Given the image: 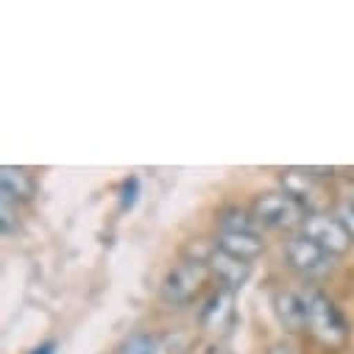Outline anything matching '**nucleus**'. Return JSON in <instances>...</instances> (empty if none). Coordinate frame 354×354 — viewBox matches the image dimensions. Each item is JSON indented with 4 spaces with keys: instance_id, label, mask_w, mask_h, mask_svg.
Instances as JSON below:
<instances>
[{
    "instance_id": "obj_1",
    "label": "nucleus",
    "mask_w": 354,
    "mask_h": 354,
    "mask_svg": "<svg viewBox=\"0 0 354 354\" xmlns=\"http://www.w3.org/2000/svg\"><path fill=\"white\" fill-rule=\"evenodd\" d=\"M304 299H307V329L313 332V337L321 340L324 346H343L348 337V324L343 313L335 307V301L318 290H304Z\"/></svg>"
},
{
    "instance_id": "obj_11",
    "label": "nucleus",
    "mask_w": 354,
    "mask_h": 354,
    "mask_svg": "<svg viewBox=\"0 0 354 354\" xmlns=\"http://www.w3.org/2000/svg\"><path fill=\"white\" fill-rule=\"evenodd\" d=\"M221 232H254V215L232 207L221 215Z\"/></svg>"
},
{
    "instance_id": "obj_17",
    "label": "nucleus",
    "mask_w": 354,
    "mask_h": 354,
    "mask_svg": "<svg viewBox=\"0 0 354 354\" xmlns=\"http://www.w3.org/2000/svg\"><path fill=\"white\" fill-rule=\"evenodd\" d=\"M207 354H232V351H229L226 346H209V348H207Z\"/></svg>"
},
{
    "instance_id": "obj_5",
    "label": "nucleus",
    "mask_w": 354,
    "mask_h": 354,
    "mask_svg": "<svg viewBox=\"0 0 354 354\" xmlns=\"http://www.w3.org/2000/svg\"><path fill=\"white\" fill-rule=\"evenodd\" d=\"M285 257L293 271H299L301 277H324L335 268V257L329 251H324L318 243H313L310 237L299 234L293 240H288L285 245Z\"/></svg>"
},
{
    "instance_id": "obj_4",
    "label": "nucleus",
    "mask_w": 354,
    "mask_h": 354,
    "mask_svg": "<svg viewBox=\"0 0 354 354\" xmlns=\"http://www.w3.org/2000/svg\"><path fill=\"white\" fill-rule=\"evenodd\" d=\"M301 234L310 237L313 243H318L324 251H329L332 257H340L351 248L354 243V234L348 232V226L337 218V215H326V212H313L304 226H301Z\"/></svg>"
},
{
    "instance_id": "obj_16",
    "label": "nucleus",
    "mask_w": 354,
    "mask_h": 354,
    "mask_svg": "<svg viewBox=\"0 0 354 354\" xmlns=\"http://www.w3.org/2000/svg\"><path fill=\"white\" fill-rule=\"evenodd\" d=\"M31 354H56V340H45V343L37 346Z\"/></svg>"
},
{
    "instance_id": "obj_12",
    "label": "nucleus",
    "mask_w": 354,
    "mask_h": 354,
    "mask_svg": "<svg viewBox=\"0 0 354 354\" xmlns=\"http://www.w3.org/2000/svg\"><path fill=\"white\" fill-rule=\"evenodd\" d=\"M118 354H156V337L148 332H134L129 340L120 346Z\"/></svg>"
},
{
    "instance_id": "obj_2",
    "label": "nucleus",
    "mask_w": 354,
    "mask_h": 354,
    "mask_svg": "<svg viewBox=\"0 0 354 354\" xmlns=\"http://www.w3.org/2000/svg\"><path fill=\"white\" fill-rule=\"evenodd\" d=\"M251 215L257 223L268 226V229H293V226H304V221L313 215L296 196H290L288 190L282 193H265L254 201Z\"/></svg>"
},
{
    "instance_id": "obj_8",
    "label": "nucleus",
    "mask_w": 354,
    "mask_h": 354,
    "mask_svg": "<svg viewBox=\"0 0 354 354\" xmlns=\"http://www.w3.org/2000/svg\"><path fill=\"white\" fill-rule=\"evenodd\" d=\"M218 251H223L234 259L251 262L265 251V240L257 232H221L218 234Z\"/></svg>"
},
{
    "instance_id": "obj_7",
    "label": "nucleus",
    "mask_w": 354,
    "mask_h": 354,
    "mask_svg": "<svg viewBox=\"0 0 354 354\" xmlns=\"http://www.w3.org/2000/svg\"><path fill=\"white\" fill-rule=\"evenodd\" d=\"M207 265H209V274L218 279V285L226 288V290H237L251 274V262L234 259V257H229L223 251H212Z\"/></svg>"
},
{
    "instance_id": "obj_10",
    "label": "nucleus",
    "mask_w": 354,
    "mask_h": 354,
    "mask_svg": "<svg viewBox=\"0 0 354 354\" xmlns=\"http://www.w3.org/2000/svg\"><path fill=\"white\" fill-rule=\"evenodd\" d=\"M0 190L9 193L15 201H28L34 196L37 185H34V176L28 170L6 165V167H0Z\"/></svg>"
},
{
    "instance_id": "obj_13",
    "label": "nucleus",
    "mask_w": 354,
    "mask_h": 354,
    "mask_svg": "<svg viewBox=\"0 0 354 354\" xmlns=\"http://www.w3.org/2000/svg\"><path fill=\"white\" fill-rule=\"evenodd\" d=\"M15 198L9 193L0 190V229H3V234H12L17 232V209H15Z\"/></svg>"
},
{
    "instance_id": "obj_14",
    "label": "nucleus",
    "mask_w": 354,
    "mask_h": 354,
    "mask_svg": "<svg viewBox=\"0 0 354 354\" xmlns=\"http://www.w3.org/2000/svg\"><path fill=\"white\" fill-rule=\"evenodd\" d=\"M137 198H140V179H137V176H131V179L123 182V190H120V207H123V209H131V207L137 204Z\"/></svg>"
},
{
    "instance_id": "obj_15",
    "label": "nucleus",
    "mask_w": 354,
    "mask_h": 354,
    "mask_svg": "<svg viewBox=\"0 0 354 354\" xmlns=\"http://www.w3.org/2000/svg\"><path fill=\"white\" fill-rule=\"evenodd\" d=\"M337 218L348 226V232L354 234V196H348L343 204H340V212H337Z\"/></svg>"
},
{
    "instance_id": "obj_3",
    "label": "nucleus",
    "mask_w": 354,
    "mask_h": 354,
    "mask_svg": "<svg viewBox=\"0 0 354 354\" xmlns=\"http://www.w3.org/2000/svg\"><path fill=\"white\" fill-rule=\"evenodd\" d=\"M209 277V265L204 259H182L179 265H173L162 282V299L173 307L190 304L201 285Z\"/></svg>"
},
{
    "instance_id": "obj_9",
    "label": "nucleus",
    "mask_w": 354,
    "mask_h": 354,
    "mask_svg": "<svg viewBox=\"0 0 354 354\" xmlns=\"http://www.w3.org/2000/svg\"><path fill=\"white\" fill-rule=\"evenodd\" d=\"M274 307H277V315L282 321L285 329L290 332H299V329H307V299H304V290H282L274 296Z\"/></svg>"
},
{
    "instance_id": "obj_6",
    "label": "nucleus",
    "mask_w": 354,
    "mask_h": 354,
    "mask_svg": "<svg viewBox=\"0 0 354 354\" xmlns=\"http://www.w3.org/2000/svg\"><path fill=\"white\" fill-rule=\"evenodd\" d=\"M234 324V290L218 288V293L209 296V301L201 310V326L209 332H229Z\"/></svg>"
}]
</instances>
